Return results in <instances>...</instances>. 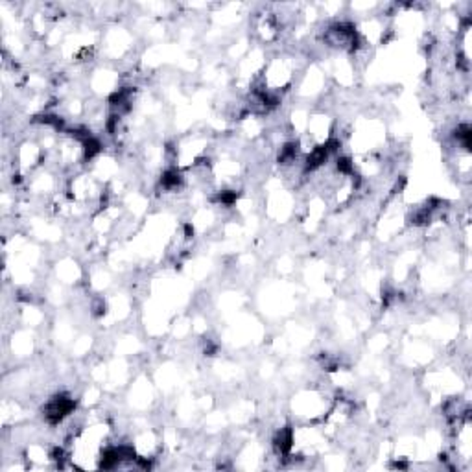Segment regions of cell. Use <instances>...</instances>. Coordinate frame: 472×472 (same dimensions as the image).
I'll list each match as a JSON object with an SVG mask.
<instances>
[{
    "instance_id": "6da1fadb",
    "label": "cell",
    "mask_w": 472,
    "mask_h": 472,
    "mask_svg": "<svg viewBox=\"0 0 472 472\" xmlns=\"http://www.w3.org/2000/svg\"><path fill=\"white\" fill-rule=\"evenodd\" d=\"M76 403L70 397H65V395H61V397L52 398L48 404H46L45 410V417L50 424H58L61 423L63 419L69 415V413L74 412Z\"/></svg>"
}]
</instances>
